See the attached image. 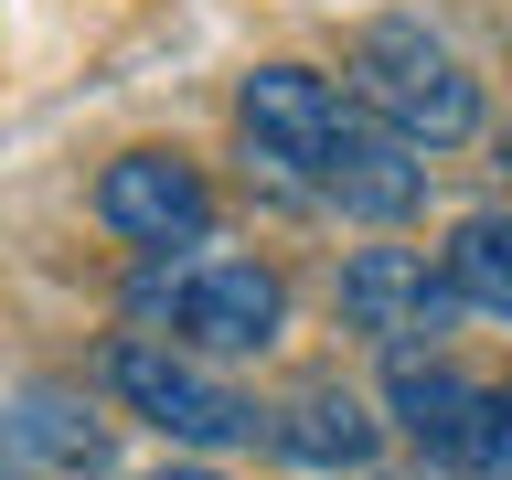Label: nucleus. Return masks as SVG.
<instances>
[{
	"label": "nucleus",
	"mask_w": 512,
	"mask_h": 480,
	"mask_svg": "<svg viewBox=\"0 0 512 480\" xmlns=\"http://www.w3.org/2000/svg\"><path fill=\"white\" fill-rule=\"evenodd\" d=\"M352 86H363V118L395 128L416 160L480 139V86L459 75V54L427 22H363L352 32Z\"/></svg>",
	"instance_id": "1"
},
{
	"label": "nucleus",
	"mask_w": 512,
	"mask_h": 480,
	"mask_svg": "<svg viewBox=\"0 0 512 480\" xmlns=\"http://www.w3.org/2000/svg\"><path fill=\"white\" fill-rule=\"evenodd\" d=\"M96 384H107L128 416H150L160 438H182V448H246L256 438V406H246V395L214 384L203 363H182L171 342H150V331H118V342L96 352Z\"/></svg>",
	"instance_id": "2"
},
{
	"label": "nucleus",
	"mask_w": 512,
	"mask_h": 480,
	"mask_svg": "<svg viewBox=\"0 0 512 480\" xmlns=\"http://www.w3.org/2000/svg\"><path fill=\"white\" fill-rule=\"evenodd\" d=\"M150 299L171 310V342H192V352H267L288 320L278 267H256V256H203L182 278H150Z\"/></svg>",
	"instance_id": "3"
},
{
	"label": "nucleus",
	"mask_w": 512,
	"mask_h": 480,
	"mask_svg": "<svg viewBox=\"0 0 512 480\" xmlns=\"http://www.w3.org/2000/svg\"><path fill=\"white\" fill-rule=\"evenodd\" d=\"M342 320L363 342H384L395 363H416V342H448V331H459V288L416 246H363L342 267Z\"/></svg>",
	"instance_id": "4"
},
{
	"label": "nucleus",
	"mask_w": 512,
	"mask_h": 480,
	"mask_svg": "<svg viewBox=\"0 0 512 480\" xmlns=\"http://www.w3.org/2000/svg\"><path fill=\"white\" fill-rule=\"evenodd\" d=\"M235 128L256 139V160H278V171H299V182H320L331 171V150H342V86L331 75H310V64H256L246 86H235Z\"/></svg>",
	"instance_id": "5"
},
{
	"label": "nucleus",
	"mask_w": 512,
	"mask_h": 480,
	"mask_svg": "<svg viewBox=\"0 0 512 480\" xmlns=\"http://www.w3.org/2000/svg\"><path fill=\"white\" fill-rule=\"evenodd\" d=\"M96 224L128 235V246H192L214 224V192L182 150H118L96 171Z\"/></svg>",
	"instance_id": "6"
},
{
	"label": "nucleus",
	"mask_w": 512,
	"mask_h": 480,
	"mask_svg": "<svg viewBox=\"0 0 512 480\" xmlns=\"http://www.w3.org/2000/svg\"><path fill=\"white\" fill-rule=\"evenodd\" d=\"M320 192H331L342 214H363V224H406L416 203H427V160H416L395 128H374L363 107H352V128H342V150H331V171H320Z\"/></svg>",
	"instance_id": "7"
},
{
	"label": "nucleus",
	"mask_w": 512,
	"mask_h": 480,
	"mask_svg": "<svg viewBox=\"0 0 512 480\" xmlns=\"http://www.w3.org/2000/svg\"><path fill=\"white\" fill-rule=\"evenodd\" d=\"M267 438H278V459H299V470H374V406L352 395V384L310 374L299 395H288L278 416H267Z\"/></svg>",
	"instance_id": "8"
},
{
	"label": "nucleus",
	"mask_w": 512,
	"mask_h": 480,
	"mask_svg": "<svg viewBox=\"0 0 512 480\" xmlns=\"http://www.w3.org/2000/svg\"><path fill=\"white\" fill-rule=\"evenodd\" d=\"M448 288H459V310L512 320V214H470L448 235Z\"/></svg>",
	"instance_id": "9"
},
{
	"label": "nucleus",
	"mask_w": 512,
	"mask_h": 480,
	"mask_svg": "<svg viewBox=\"0 0 512 480\" xmlns=\"http://www.w3.org/2000/svg\"><path fill=\"white\" fill-rule=\"evenodd\" d=\"M438 470L448 480H512V384H470L459 427L438 438Z\"/></svg>",
	"instance_id": "10"
},
{
	"label": "nucleus",
	"mask_w": 512,
	"mask_h": 480,
	"mask_svg": "<svg viewBox=\"0 0 512 480\" xmlns=\"http://www.w3.org/2000/svg\"><path fill=\"white\" fill-rule=\"evenodd\" d=\"M11 438H22L32 459H54V470H107V427H96L75 395H22Z\"/></svg>",
	"instance_id": "11"
},
{
	"label": "nucleus",
	"mask_w": 512,
	"mask_h": 480,
	"mask_svg": "<svg viewBox=\"0 0 512 480\" xmlns=\"http://www.w3.org/2000/svg\"><path fill=\"white\" fill-rule=\"evenodd\" d=\"M0 480H43V470H32V448L11 438V416H0Z\"/></svg>",
	"instance_id": "12"
},
{
	"label": "nucleus",
	"mask_w": 512,
	"mask_h": 480,
	"mask_svg": "<svg viewBox=\"0 0 512 480\" xmlns=\"http://www.w3.org/2000/svg\"><path fill=\"white\" fill-rule=\"evenodd\" d=\"M160 480H224V470H160Z\"/></svg>",
	"instance_id": "13"
},
{
	"label": "nucleus",
	"mask_w": 512,
	"mask_h": 480,
	"mask_svg": "<svg viewBox=\"0 0 512 480\" xmlns=\"http://www.w3.org/2000/svg\"><path fill=\"white\" fill-rule=\"evenodd\" d=\"M395 480H448V470H395Z\"/></svg>",
	"instance_id": "14"
},
{
	"label": "nucleus",
	"mask_w": 512,
	"mask_h": 480,
	"mask_svg": "<svg viewBox=\"0 0 512 480\" xmlns=\"http://www.w3.org/2000/svg\"><path fill=\"white\" fill-rule=\"evenodd\" d=\"M502 171H512V128H502Z\"/></svg>",
	"instance_id": "15"
}]
</instances>
